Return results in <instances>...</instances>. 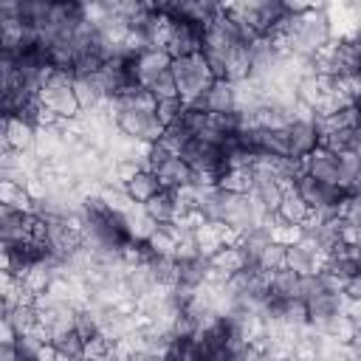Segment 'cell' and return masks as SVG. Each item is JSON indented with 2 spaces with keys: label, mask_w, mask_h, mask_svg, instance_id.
I'll list each match as a JSON object with an SVG mask.
<instances>
[{
  "label": "cell",
  "mask_w": 361,
  "mask_h": 361,
  "mask_svg": "<svg viewBox=\"0 0 361 361\" xmlns=\"http://www.w3.org/2000/svg\"><path fill=\"white\" fill-rule=\"evenodd\" d=\"M169 73L175 79L178 99H180L183 107H189L195 99H200L212 87V82H214V76H212V71H209V65H206V59H203L200 51L197 54H189V56L172 59L169 62Z\"/></svg>",
  "instance_id": "1"
},
{
  "label": "cell",
  "mask_w": 361,
  "mask_h": 361,
  "mask_svg": "<svg viewBox=\"0 0 361 361\" xmlns=\"http://www.w3.org/2000/svg\"><path fill=\"white\" fill-rule=\"evenodd\" d=\"M71 82L73 76L71 73H62V71H51L48 79L39 85L37 90V102L48 110H54L59 118H76L79 116V104L73 99V90H71Z\"/></svg>",
  "instance_id": "2"
},
{
  "label": "cell",
  "mask_w": 361,
  "mask_h": 361,
  "mask_svg": "<svg viewBox=\"0 0 361 361\" xmlns=\"http://www.w3.org/2000/svg\"><path fill=\"white\" fill-rule=\"evenodd\" d=\"M113 124L121 135L141 144H155L164 133V124L155 118V113H141V110H118Z\"/></svg>",
  "instance_id": "3"
},
{
  "label": "cell",
  "mask_w": 361,
  "mask_h": 361,
  "mask_svg": "<svg viewBox=\"0 0 361 361\" xmlns=\"http://www.w3.org/2000/svg\"><path fill=\"white\" fill-rule=\"evenodd\" d=\"M178 158L192 169V172H212V175H220L223 172V149L214 147V144H206V141H197V138H189Z\"/></svg>",
  "instance_id": "4"
},
{
  "label": "cell",
  "mask_w": 361,
  "mask_h": 361,
  "mask_svg": "<svg viewBox=\"0 0 361 361\" xmlns=\"http://www.w3.org/2000/svg\"><path fill=\"white\" fill-rule=\"evenodd\" d=\"M302 169L307 178L319 180V183H327V186H336L341 183V164H338V155L324 149V147H316L313 152H307L302 158Z\"/></svg>",
  "instance_id": "5"
},
{
  "label": "cell",
  "mask_w": 361,
  "mask_h": 361,
  "mask_svg": "<svg viewBox=\"0 0 361 361\" xmlns=\"http://www.w3.org/2000/svg\"><path fill=\"white\" fill-rule=\"evenodd\" d=\"M203 45V28L189 23V20H172V28H169V39L164 45V51L169 54V59H178V56H189V54H197Z\"/></svg>",
  "instance_id": "6"
},
{
  "label": "cell",
  "mask_w": 361,
  "mask_h": 361,
  "mask_svg": "<svg viewBox=\"0 0 361 361\" xmlns=\"http://www.w3.org/2000/svg\"><path fill=\"white\" fill-rule=\"evenodd\" d=\"M293 189H296V195L305 200L307 209H316V212H333V214H336V203H338V197L344 195L341 189L327 186V183H319V180H313V178H307V175H302V178L296 180Z\"/></svg>",
  "instance_id": "7"
},
{
  "label": "cell",
  "mask_w": 361,
  "mask_h": 361,
  "mask_svg": "<svg viewBox=\"0 0 361 361\" xmlns=\"http://www.w3.org/2000/svg\"><path fill=\"white\" fill-rule=\"evenodd\" d=\"M169 62H172V59H169V54H166V51L152 48V51H144V54H138V56L127 59V68H130L133 82H135V85H141V87H147L158 73L169 71Z\"/></svg>",
  "instance_id": "8"
},
{
  "label": "cell",
  "mask_w": 361,
  "mask_h": 361,
  "mask_svg": "<svg viewBox=\"0 0 361 361\" xmlns=\"http://www.w3.org/2000/svg\"><path fill=\"white\" fill-rule=\"evenodd\" d=\"M288 158H305L307 152H313L319 147V133L313 127V121H302V118H293L288 127Z\"/></svg>",
  "instance_id": "9"
},
{
  "label": "cell",
  "mask_w": 361,
  "mask_h": 361,
  "mask_svg": "<svg viewBox=\"0 0 361 361\" xmlns=\"http://www.w3.org/2000/svg\"><path fill=\"white\" fill-rule=\"evenodd\" d=\"M121 217V228H124V237L127 240H133V243H147V237L155 231V220L144 212V206L141 203H133L124 214H118Z\"/></svg>",
  "instance_id": "10"
},
{
  "label": "cell",
  "mask_w": 361,
  "mask_h": 361,
  "mask_svg": "<svg viewBox=\"0 0 361 361\" xmlns=\"http://www.w3.org/2000/svg\"><path fill=\"white\" fill-rule=\"evenodd\" d=\"M180 228L175 226V223H158L155 226V231L147 237V251H149V257H172L175 254V245H178V240H180Z\"/></svg>",
  "instance_id": "11"
},
{
  "label": "cell",
  "mask_w": 361,
  "mask_h": 361,
  "mask_svg": "<svg viewBox=\"0 0 361 361\" xmlns=\"http://www.w3.org/2000/svg\"><path fill=\"white\" fill-rule=\"evenodd\" d=\"M3 133H6V141L14 152H28L34 149V133L37 127L23 121L20 116H6V124H3Z\"/></svg>",
  "instance_id": "12"
},
{
  "label": "cell",
  "mask_w": 361,
  "mask_h": 361,
  "mask_svg": "<svg viewBox=\"0 0 361 361\" xmlns=\"http://www.w3.org/2000/svg\"><path fill=\"white\" fill-rule=\"evenodd\" d=\"M28 223H31V214L6 209L0 214V243H6V245L25 243L28 240Z\"/></svg>",
  "instance_id": "13"
},
{
  "label": "cell",
  "mask_w": 361,
  "mask_h": 361,
  "mask_svg": "<svg viewBox=\"0 0 361 361\" xmlns=\"http://www.w3.org/2000/svg\"><path fill=\"white\" fill-rule=\"evenodd\" d=\"M113 104H116V110H141V113H155V99H152V93L147 90V87H141V85H130V87H124L118 96H113Z\"/></svg>",
  "instance_id": "14"
},
{
  "label": "cell",
  "mask_w": 361,
  "mask_h": 361,
  "mask_svg": "<svg viewBox=\"0 0 361 361\" xmlns=\"http://www.w3.org/2000/svg\"><path fill=\"white\" fill-rule=\"evenodd\" d=\"M0 206H6L11 212L34 214V200L28 197L25 186L17 180H6V178H0Z\"/></svg>",
  "instance_id": "15"
},
{
  "label": "cell",
  "mask_w": 361,
  "mask_h": 361,
  "mask_svg": "<svg viewBox=\"0 0 361 361\" xmlns=\"http://www.w3.org/2000/svg\"><path fill=\"white\" fill-rule=\"evenodd\" d=\"M155 178H158V183H161V189L172 192V189H178V186L192 183V169L175 155V158H169L164 166L155 169Z\"/></svg>",
  "instance_id": "16"
},
{
  "label": "cell",
  "mask_w": 361,
  "mask_h": 361,
  "mask_svg": "<svg viewBox=\"0 0 361 361\" xmlns=\"http://www.w3.org/2000/svg\"><path fill=\"white\" fill-rule=\"evenodd\" d=\"M206 262H209V268H217L226 276H231V274H237V271H243L248 265V257H245V251L240 245H223Z\"/></svg>",
  "instance_id": "17"
},
{
  "label": "cell",
  "mask_w": 361,
  "mask_h": 361,
  "mask_svg": "<svg viewBox=\"0 0 361 361\" xmlns=\"http://www.w3.org/2000/svg\"><path fill=\"white\" fill-rule=\"evenodd\" d=\"M251 73V48L248 45H237L228 51L226 62H223V79L226 82H243Z\"/></svg>",
  "instance_id": "18"
},
{
  "label": "cell",
  "mask_w": 361,
  "mask_h": 361,
  "mask_svg": "<svg viewBox=\"0 0 361 361\" xmlns=\"http://www.w3.org/2000/svg\"><path fill=\"white\" fill-rule=\"evenodd\" d=\"M124 192L130 195L133 203H141V206H144L149 197H155V195L161 192V183H158L155 172H149V169H138L135 178H133L130 183H124Z\"/></svg>",
  "instance_id": "19"
},
{
  "label": "cell",
  "mask_w": 361,
  "mask_h": 361,
  "mask_svg": "<svg viewBox=\"0 0 361 361\" xmlns=\"http://www.w3.org/2000/svg\"><path fill=\"white\" fill-rule=\"evenodd\" d=\"M299 279L293 271L282 268V271H274L271 274V290L268 296L276 299V302H288V299H299Z\"/></svg>",
  "instance_id": "20"
},
{
  "label": "cell",
  "mask_w": 361,
  "mask_h": 361,
  "mask_svg": "<svg viewBox=\"0 0 361 361\" xmlns=\"http://www.w3.org/2000/svg\"><path fill=\"white\" fill-rule=\"evenodd\" d=\"M226 195H248L251 192V172L248 169H223L214 183Z\"/></svg>",
  "instance_id": "21"
},
{
  "label": "cell",
  "mask_w": 361,
  "mask_h": 361,
  "mask_svg": "<svg viewBox=\"0 0 361 361\" xmlns=\"http://www.w3.org/2000/svg\"><path fill=\"white\" fill-rule=\"evenodd\" d=\"M144 212H147L155 223H172V217H175V200H172V192L161 189L155 197H149V200L144 203Z\"/></svg>",
  "instance_id": "22"
},
{
  "label": "cell",
  "mask_w": 361,
  "mask_h": 361,
  "mask_svg": "<svg viewBox=\"0 0 361 361\" xmlns=\"http://www.w3.org/2000/svg\"><path fill=\"white\" fill-rule=\"evenodd\" d=\"M276 217H279L282 223L299 226V223L307 217V206H305V200H302L296 192H288V195H282V200H279V206H276Z\"/></svg>",
  "instance_id": "23"
},
{
  "label": "cell",
  "mask_w": 361,
  "mask_h": 361,
  "mask_svg": "<svg viewBox=\"0 0 361 361\" xmlns=\"http://www.w3.org/2000/svg\"><path fill=\"white\" fill-rule=\"evenodd\" d=\"M96 197H99V203H102L110 214H124V212L133 206L130 195H127L124 186H118V183H116V186H102Z\"/></svg>",
  "instance_id": "24"
},
{
  "label": "cell",
  "mask_w": 361,
  "mask_h": 361,
  "mask_svg": "<svg viewBox=\"0 0 361 361\" xmlns=\"http://www.w3.org/2000/svg\"><path fill=\"white\" fill-rule=\"evenodd\" d=\"M6 319H8V324L14 327V333H17V336L31 333V330L37 327V310H34V307H28V305H8Z\"/></svg>",
  "instance_id": "25"
},
{
  "label": "cell",
  "mask_w": 361,
  "mask_h": 361,
  "mask_svg": "<svg viewBox=\"0 0 361 361\" xmlns=\"http://www.w3.org/2000/svg\"><path fill=\"white\" fill-rule=\"evenodd\" d=\"M71 90H73V99L79 104V110H93L104 96L96 90V85L90 79H73L71 82Z\"/></svg>",
  "instance_id": "26"
},
{
  "label": "cell",
  "mask_w": 361,
  "mask_h": 361,
  "mask_svg": "<svg viewBox=\"0 0 361 361\" xmlns=\"http://www.w3.org/2000/svg\"><path fill=\"white\" fill-rule=\"evenodd\" d=\"M203 271H206V259H189V262H178V282L175 285H186V288H200L203 285Z\"/></svg>",
  "instance_id": "27"
},
{
  "label": "cell",
  "mask_w": 361,
  "mask_h": 361,
  "mask_svg": "<svg viewBox=\"0 0 361 361\" xmlns=\"http://www.w3.org/2000/svg\"><path fill=\"white\" fill-rule=\"evenodd\" d=\"M82 358L85 361H110L113 358V341L104 338L102 333L85 338V350H82Z\"/></svg>",
  "instance_id": "28"
},
{
  "label": "cell",
  "mask_w": 361,
  "mask_h": 361,
  "mask_svg": "<svg viewBox=\"0 0 361 361\" xmlns=\"http://www.w3.org/2000/svg\"><path fill=\"white\" fill-rule=\"evenodd\" d=\"M302 237H305L302 226H293V223H276V226H271V228H268V240H271V243H276V245H282V248L296 245Z\"/></svg>",
  "instance_id": "29"
},
{
  "label": "cell",
  "mask_w": 361,
  "mask_h": 361,
  "mask_svg": "<svg viewBox=\"0 0 361 361\" xmlns=\"http://www.w3.org/2000/svg\"><path fill=\"white\" fill-rule=\"evenodd\" d=\"M147 90L152 93V99H155V102L178 99V87H175V79H172V73H169V71L158 73V76H155V79L147 85Z\"/></svg>",
  "instance_id": "30"
},
{
  "label": "cell",
  "mask_w": 361,
  "mask_h": 361,
  "mask_svg": "<svg viewBox=\"0 0 361 361\" xmlns=\"http://www.w3.org/2000/svg\"><path fill=\"white\" fill-rule=\"evenodd\" d=\"M257 265L262 268V271H282L285 268V248L282 245H276V243H268L265 248H262V254L257 257Z\"/></svg>",
  "instance_id": "31"
},
{
  "label": "cell",
  "mask_w": 361,
  "mask_h": 361,
  "mask_svg": "<svg viewBox=\"0 0 361 361\" xmlns=\"http://www.w3.org/2000/svg\"><path fill=\"white\" fill-rule=\"evenodd\" d=\"M51 344L56 347V353H62V355H68V358H82V350H85V338H82L76 330H71V333H65V336H56Z\"/></svg>",
  "instance_id": "32"
},
{
  "label": "cell",
  "mask_w": 361,
  "mask_h": 361,
  "mask_svg": "<svg viewBox=\"0 0 361 361\" xmlns=\"http://www.w3.org/2000/svg\"><path fill=\"white\" fill-rule=\"evenodd\" d=\"M180 116H183V104H180V99H166V102H158V104H155V118H158L164 127L180 121Z\"/></svg>",
  "instance_id": "33"
},
{
  "label": "cell",
  "mask_w": 361,
  "mask_h": 361,
  "mask_svg": "<svg viewBox=\"0 0 361 361\" xmlns=\"http://www.w3.org/2000/svg\"><path fill=\"white\" fill-rule=\"evenodd\" d=\"M39 347H42V341H39L34 333H23V336L14 338V350H17V355H20L23 361H34V355H37Z\"/></svg>",
  "instance_id": "34"
},
{
  "label": "cell",
  "mask_w": 361,
  "mask_h": 361,
  "mask_svg": "<svg viewBox=\"0 0 361 361\" xmlns=\"http://www.w3.org/2000/svg\"><path fill=\"white\" fill-rule=\"evenodd\" d=\"M138 169H141V164H135V161H116V180L124 186L135 178Z\"/></svg>",
  "instance_id": "35"
},
{
  "label": "cell",
  "mask_w": 361,
  "mask_h": 361,
  "mask_svg": "<svg viewBox=\"0 0 361 361\" xmlns=\"http://www.w3.org/2000/svg\"><path fill=\"white\" fill-rule=\"evenodd\" d=\"M17 285H20V279H17L11 271H0V299L11 302V296H14Z\"/></svg>",
  "instance_id": "36"
},
{
  "label": "cell",
  "mask_w": 361,
  "mask_h": 361,
  "mask_svg": "<svg viewBox=\"0 0 361 361\" xmlns=\"http://www.w3.org/2000/svg\"><path fill=\"white\" fill-rule=\"evenodd\" d=\"M338 240H341V245H358V226L341 223V228H338Z\"/></svg>",
  "instance_id": "37"
},
{
  "label": "cell",
  "mask_w": 361,
  "mask_h": 361,
  "mask_svg": "<svg viewBox=\"0 0 361 361\" xmlns=\"http://www.w3.org/2000/svg\"><path fill=\"white\" fill-rule=\"evenodd\" d=\"M341 293H344V296H350V299H361V279H358V276L347 279V282H344V288H341Z\"/></svg>",
  "instance_id": "38"
},
{
  "label": "cell",
  "mask_w": 361,
  "mask_h": 361,
  "mask_svg": "<svg viewBox=\"0 0 361 361\" xmlns=\"http://www.w3.org/2000/svg\"><path fill=\"white\" fill-rule=\"evenodd\" d=\"M14 338H17L14 327H11V324H8V319L3 316V319H0V344H14Z\"/></svg>",
  "instance_id": "39"
},
{
  "label": "cell",
  "mask_w": 361,
  "mask_h": 361,
  "mask_svg": "<svg viewBox=\"0 0 361 361\" xmlns=\"http://www.w3.org/2000/svg\"><path fill=\"white\" fill-rule=\"evenodd\" d=\"M34 361H56V347L54 344H42L34 355Z\"/></svg>",
  "instance_id": "40"
},
{
  "label": "cell",
  "mask_w": 361,
  "mask_h": 361,
  "mask_svg": "<svg viewBox=\"0 0 361 361\" xmlns=\"http://www.w3.org/2000/svg\"><path fill=\"white\" fill-rule=\"evenodd\" d=\"M11 268V245L0 243V271H8Z\"/></svg>",
  "instance_id": "41"
},
{
  "label": "cell",
  "mask_w": 361,
  "mask_h": 361,
  "mask_svg": "<svg viewBox=\"0 0 361 361\" xmlns=\"http://www.w3.org/2000/svg\"><path fill=\"white\" fill-rule=\"evenodd\" d=\"M149 361H169V358H149Z\"/></svg>",
  "instance_id": "42"
}]
</instances>
